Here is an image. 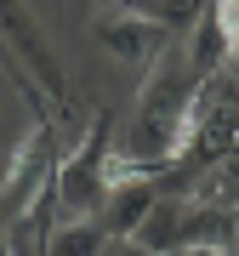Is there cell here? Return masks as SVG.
Segmentation results:
<instances>
[{
	"instance_id": "1",
	"label": "cell",
	"mask_w": 239,
	"mask_h": 256,
	"mask_svg": "<svg viewBox=\"0 0 239 256\" xmlns=\"http://www.w3.org/2000/svg\"><path fill=\"white\" fill-rule=\"evenodd\" d=\"M171 57V52H166ZM142 80V97L131 108L126 142L108 154V182H126V176H166L176 160L188 154V142L200 137V102H205V74H194L182 57L166 63Z\"/></svg>"
},
{
	"instance_id": "5",
	"label": "cell",
	"mask_w": 239,
	"mask_h": 256,
	"mask_svg": "<svg viewBox=\"0 0 239 256\" xmlns=\"http://www.w3.org/2000/svg\"><path fill=\"white\" fill-rule=\"evenodd\" d=\"M92 34L102 40V52H108V57H120L126 68H137L142 80L160 68V57L171 52V34H166L154 18L131 12L126 0H120V6H97V12H92Z\"/></svg>"
},
{
	"instance_id": "2",
	"label": "cell",
	"mask_w": 239,
	"mask_h": 256,
	"mask_svg": "<svg viewBox=\"0 0 239 256\" xmlns=\"http://www.w3.org/2000/svg\"><path fill=\"white\" fill-rule=\"evenodd\" d=\"M114 108H97L86 120V131L63 148L57 160V216L63 222H86L97 216L102 200H108V154H114Z\"/></svg>"
},
{
	"instance_id": "6",
	"label": "cell",
	"mask_w": 239,
	"mask_h": 256,
	"mask_svg": "<svg viewBox=\"0 0 239 256\" xmlns=\"http://www.w3.org/2000/svg\"><path fill=\"white\" fill-rule=\"evenodd\" d=\"M160 200V176H126V182H108V200H102L97 222L108 228V239H131L142 228V216Z\"/></svg>"
},
{
	"instance_id": "10",
	"label": "cell",
	"mask_w": 239,
	"mask_h": 256,
	"mask_svg": "<svg viewBox=\"0 0 239 256\" xmlns=\"http://www.w3.org/2000/svg\"><path fill=\"white\" fill-rule=\"evenodd\" d=\"M171 256H234V250H216V245H188V250H171Z\"/></svg>"
},
{
	"instance_id": "4",
	"label": "cell",
	"mask_w": 239,
	"mask_h": 256,
	"mask_svg": "<svg viewBox=\"0 0 239 256\" xmlns=\"http://www.w3.org/2000/svg\"><path fill=\"white\" fill-rule=\"evenodd\" d=\"M57 160H63V137H57V120H28L23 137H12V160L0 171V228L23 216L34 205V194L57 176Z\"/></svg>"
},
{
	"instance_id": "3",
	"label": "cell",
	"mask_w": 239,
	"mask_h": 256,
	"mask_svg": "<svg viewBox=\"0 0 239 256\" xmlns=\"http://www.w3.org/2000/svg\"><path fill=\"white\" fill-rule=\"evenodd\" d=\"M0 46H6L18 63L28 68V80L46 92V102L63 120L74 108V92H68V68H63V52L52 46V34L40 28V18L23 6V0H0Z\"/></svg>"
},
{
	"instance_id": "11",
	"label": "cell",
	"mask_w": 239,
	"mask_h": 256,
	"mask_svg": "<svg viewBox=\"0 0 239 256\" xmlns=\"http://www.w3.org/2000/svg\"><path fill=\"white\" fill-rule=\"evenodd\" d=\"M216 6H222V18H228V23H234V34H239V0H216Z\"/></svg>"
},
{
	"instance_id": "12",
	"label": "cell",
	"mask_w": 239,
	"mask_h": 256,
	"mask_svg": "<svg viewBox=\"0 0 239 256\" xmlns=\"http://www.w3.org/2000/svg\"><path fill=\"white\" fill-rule=\"evenodd\" d=\"M6 137H12V131H6V126H0V142H6Z\"/></svg>"
},
{
	"instance_id": "7",
	"label": "cell",
	"mask_w": 239,
	"mask_h": 256,
	"mask_svg": "<svg viewBox=\"0 0 239 256\" xmlns=\"http://www.w3.org/2000/svg\"><path fill=\"white\" fill-rule=\"evenodd\" d=\"M102 245H108V228H102L97 216H86V222H57L52 239H46V256H102Z\"/></svg>"
},
{
	"instance_id": "9",
	"label": "cell",
	"mask_w": 239,
	"mask_h": 256,
	"mask_svg": "<svg viewBox=\"0 0 239 256\" xmlns=\"http://www.w3.org/2000/svg\"><path fill=\"white\" fill-rule=\"evenodd\" d=\"M102 256H154V250L137 245V239H108V245H102Z\"/></svg>"
},
{
	"instance_id": "8",
	"label": "cell",
	"mask_w": 239,
	"mask_h": 256,
	"mask_svg": "<svg viewBox=\"0 0 239 256\" xmlns=\"http://www.w3.org/2000/svg\"><path fill=\"white\" fill-rule=\"evenodd\" d=\"M126 6L142 12V18H154L166 34H188V28L211 12V0H126Z\"/></svg>"
}]
</instances>
